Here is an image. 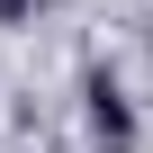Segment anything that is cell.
<instances>
[{"instance_id": "7a4b0ae2", "label": "cell", "mask_w": 153, "mask_h": 153, "mask_svg": "<svg viewBox=\"0 0 153 153\" xmlns=\"http://www.w3.org/2000/svg\"><path fill=\"white\" fill-rule=\"evenodd\" d=\"M0 18H27V0H0Z\"/></svg>"}, {"instance_id": "6da1fadb", "label": "cell", "mask_w": 153, "mask_h": 153, "mask_svg": "<svg viewBox=\"0 0 153 153\" xmlns=\"http://www.w3.org/2000/svg\"><path fill=\"white\" fill-rule=\"evenodd\" d=\"M81 108H90L99 144H117V153H126V135H135V108H126V90L108 81V72H90V90H81Z\"/></svg>"}, {"instance_id": "3957f363", "label": "cell", "mask_w": 153, "mask_h": 153, "mask_svg": "<svg viewBox=\"0 0 153 153\" xmlns=\"http://www.w3.org/2000/svg\"><path fill=\"white\" fill-rule=\"evenodd\" d=\"M99 153H117V144H99Z\"/></svg>"}]
</instances>
